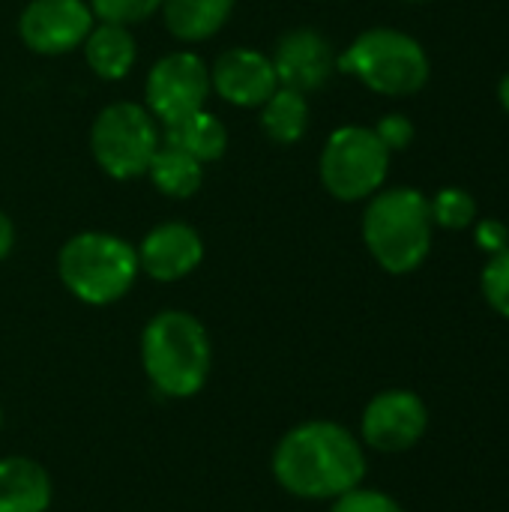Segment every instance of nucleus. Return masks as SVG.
I'll return each instance as SVG.
<instances>
[{
    "label": "nucleus",
    "instance_id": "obj_21",
    "mask_svg": "<svg viewBox=\"0 0 509 512\" xmlns=\"http://www.w3.org/2000/svg\"><path fill=\"white\" fill-rule=\"evenodd\" d=\"M480 285H483L486 303H489L498 315L509 318V249H504V252H498V255L489 258Z\"/></svg>",
    "mask_w": 509,
    "mask_h": 512
},
{
    "label": "nucleus",
    "instance_id": "obj_24",
    "mask_svg": "<svg viewBox=\"0 0 509 512\" xmlns=\"http://www.w3.org/2000/svg\"><path fill=\"white\" fill-rule=\"evenodd\" d=\"M375 135L381 138V144L393 153V150H405L414 141V123L405 114H387L378 120Z\"/></svg>",
    "mask_w": 509,
    "mask_h": 512
},
{
    "label": "nucleus",
    "instance_id": "obj_27",
    "mask_svg": "<svg viewBox=\"0 0 509 512\" xmlns=\"http://www.w3.org/2000/svg\"><path fill=\"white\" fill-rule=\"evenodd\" d=\"M498 99H501V105L507 108L509 114V72L501 78V87H498Z\"/></svg>",
    "mask_w": 509,
    "mask_h": 512
},
{
    "label": "nucleus",
    "instance_id": "obj_18",
    "mask_svg": "<svg viewBox=\"0 0 509 512\" xmlns=\"http://www.w3.org/2000/svg\"><path fill=\"white\" fill-rule=\"evenodd\" d=\"M147 177L168 198H192L204 183V165L171 144H159L147 165Z\"/></svg>",
    "mask_w": 509,
    "mask_h": 512
},
{
    "label": "nucleus",
    "instance_id": "obj_14",
    "mask_svg": "<svg viewBox=\"0 0 509 512\" xmlns=\"http://www.w3.org/2000/svg\"><path fill=\"white\" fill-rule=\"evenodd\" d=\"M48 471L24 456L0 459V512H45L51 507Z\"/></svg>",
    "mask_w": 509,
    "mask_h": 512
},
{
    "label": "nucleus",
    "instance_id": "obj_19",
    "mask_svg": "<svg viewBox=\"0 0 509 512\" xmlns=\"http://www.w3.org/2000/svg\"><path fill=\"white\" fill-rule=\"evenodd\" d=\"M261 129L276 144H297L309 129V99L306 93L276 87V93L261 105Z\"/></svg>",
    "mask_w": 509,
    "mask_h": 512
},
{
    "label": "nucleus",
    "instance_id": "obj_9",
    "mask_svg": "<svg viewBox=\"0 0 509 512\" xmlns=\"http://www.w3.org/2000/svg\"><path fill=\"white\" fill-rule=\"evenodd\" d=\"M93 24L87 0H30L18 18V36L30 51L57 57L81 48Z\"/></svg>",
    "mask_w": 509,
    "mask_h": 512
},
{
    "label": "nucleus",
    "instance_id": "obj_23",
    "mask_svg": "<svg viewBox=\"0 0 509 512\" xmlns=\"http://www.w3.org/2000/svg\"><path fill=\"white\" fill-rule=\"evenodd\" d=\"M330 512H405L399 507L396 498H390L387 492H378V489H351L345 495H339L333 501V510Z\"/></svg>",
    "mask_w": 509,
    "mask_h": 512
},
{
    "label": "nucleus",
    "instance_id": "obj_11",
    "mask_svg": "<svg viewBox=\"0 0 509 512\" xmlns=\"http://www.w3.org/2000/svg\"><path fill=\"white\" fill-rule=\"evenodd\" d=\"M270 63H273L279 87L312 93V90H321L336 72V51L327 42V36H321L318 30L297 27V30H288L276 42Z\"/></svg>",
    "mask_w": 509,
    "mask_h": 512
},
{
    "label": "nucleus",
    "instance_id": "obj_2",
    "mask_svg": "<svg viewBox=\"0 0 509 512\" xmlns=\"http://www.w3.org/2000/svg\"><path fill=\"white\" fill-rule=\"evenodd\" d=\"M141 366L162 396L189 399L201 393L213 366L204 324L180 309L159 312L141 333Z\"/></svg>",
    "mask_w": 509,
    "mask_h": 512
},
{
    "label": "nucleus",
    "instance_id": "obj_6",
    "mask_svg": "<svg viewBox=\"0 0 509 512\" xmlns=\"http://www.w3.org/2000/svg\"><path fill=\"white\" fill-rule=\"evenodd\" d=\"M162 135L156 117L138 102H114L102 108L90 126V150L99 168L114 180H135L147 174Z\"/></svg>",
    "mask_w": 509,
    "mask_h": 512
},
{
    "label": "nucleus",
    "instance_id": "obj_13",
    "mask_svg": "<svg viewBox=\"0 0 509 512\" xmlns=\"http://www.w3.org/2000/svg\"><path fill=\"white\" fill-rule=\"evenodd\" d=\"M138 267L156 282H177L189 276L204 258L201 234L186 222H162L141 240Z\"/></svg>",
    "mask_w": 509,
    "mask_h": 512
},
{
    "label": "nucleus",
    "instance_id": "obj_26",
    "mask_svg": "<svg viewBox=\"0 0 509 512\" xmlns=\"http://www.w3.org/2000/svg\"><path fill=\"white\" fill-rule=\"evenodd\" d=\"M12 246H15V228H12L9 216L0 210V261L12 252Z\"/></svg>",
    "mask_w": 509,
    "mask_h": 512
},
{
    "label": "nucleus",
    "instance_id": "obj_20",
    "mask_svg": "<svg viewBox=\"0 0 509 512\" xmlns=\"http://www.w3.org/2000/svg\"><path fill=\"white\" fill-rule=\"evenodd\" d=\"M429 210H432V222L450 231H462L477 222V201L465 189H456V186L441 189L429 201Z\"/></svg>",
    "mask_w": 509,
    "mask_h": 512
},
{
    "label": "nucleus",
    "instance_id": "obj_12",
    "mask_svg": "<svg viewBox=\"0 0 509 512\" xmlns=\"http://www.w3.org/2000/svg\"><path fill=\"white\" fill-rule=\"evenodd\" d=\"M210 87L237 108H261L279 87L273 63L258 48H228L210 69Z\"/></svg>",
    "mask_w": 509,
    "mask_h": 512
},
{
    "label": "nucleus",
    "instance_id": "obj_17",
    "mask_svg": "<svg viewBox=\"0 0 509 512\" xmlns=\"http://www.w3.org/2000/svg\"><path fill=\"white\" fill-rule=\"evenodd\" d=\"M162 144H171V147L195 156L204 165V162H216L225 153L228 132H225V126H222L219 117H213L207 108H201V111L189 114L186 120L165 126Z\"/></svg>",
    "mask_w": 509,
    "mask_h": 512
},
{
    "label": "nucleus",
    "instance_id": "obj_15",
    "mask_svg": "<svg viewBox=\"0 0 509 512\" xmlns=\"http://www.w3.org/2000/svg\"><path fill=\"white\" fill-rule=\"evenodd\" d=\"M81 48H84V60L90 72L99 75L102 81L126 78L138 60V45L132 33L126 30V24H111V21L93 24Z\"/></svg>",
    "mask_w": 509,
    "mask_h": 512
},
{
    "label": "nucleus",
    "instance_id": "obj_7",
    "mask_svg": "<svg viewBox=\"0 0 509 512\" xmlns=\"http://www.w3.org/2000/svg\"><path fill=\"white\" fill-rule=\"evenodd\" d=\"M390 171V150L381 144L375 129L342 126L321 150V183L339 201L372 198Z\"/></svg>",
    "mask_w": 509,
    "mask_h": 512
},
{
    "label": "nucleus",
    "instance_id": "obj_29",
    "mask_svg": "<svg viewBox=\"0 0 509 512\" xmlns=\"http://www.w3.org/2000/svg\"><path fill=\"white\" fill-rule=\"evenodd\" d=\"M411 3H417V0H411Z\"/></svg>",
    "mask_w": 509,
    "mask_h": 512
},
{
    "label": "nucleus",
    "instance_id": "obj_22",
    "mask_svg": "<svg viewBox=\"0 0 509 512\" xmlns=\"http://www.w3.org/2000/svg\"><path fill=\"white\" fill-rule=\"evenodd\" d=\"M87 3L99 21H111V24H135L153 15L156 9H162V0H87Z\"/></svg>",
    "mask_w": 509,
    "mask_h": 512
},
{
    "label": "nucleus",
    "instance_id": "obj_5",
    "mask_svg": "<svg viewBox=\"0 0 509 512\" xmlns=\"http://www.w3.org/2000/svg\"><path fill=\"white\" fill-rule=\"evenodd\" d=\"M336 66L381 96H411L429 81V57L423 45L393 27L360 33L345 54L336 57Z\"/></svg>",
    "mask_w": 509,
    "mask_h": 512
},
{
    "label": "nucleus",
    "instance_id": "obj_25",
    "mask_svg": "<svg viewBox=\"0 0 509 512\" xmlns=\"http://www.w3.org/2000/svg\"><path fill=\"white\" fill-rule=\"evenodd\" d=\"M474 237H477V246L486 249L489 255H498V252L509 249V228L504 222H498V219H483V222H477Z\"/></svg>",
    "mask_w": 509,
    "mask_h": 512
},
{
    "label": "nucleus",
    "instance_id": "obj_4",
    "mask_svg": "<svg viewBox=\"0 0 509 512\" xmlns=\"http://www.w3.org/2000/svg\"><path fill=\"white\" fill-rule=\"evenodd\" d=\"M57 273L66 291L87 306H111L129 294L141 267L138 252L117 234L81 231L57 255Z\"/></svg>",
    "mask_w": 509,
    "mask_h": 512
},
{
    "label": "nucleus",
    "instance_id": "obj_16",
    "mask_svg": "<svg viewBox=\"0 0 509 512\" xmlns=\"http://www.w3.org/2000/svg\"><path fill=\"white\" fill-rule=\"evenodd\" d=\"M234 12V0H162L165 27L180 42H204L216 36Z\"/></svg>",
    "mask_w": 509,
    "mask_h": 512
},
{
    "label": "nucleus",
    "instance_id": "obj_10",
    "mask_svg": "<svg viewBox=\"0 0 509 512\" xmlns=\"http://www.w3.org/2000/svg\"><path fill=\"white\" fill-rule=\"evenodd\" d=\"M429 429V408L414 390H384L378 393L360 420L363 441L378 453H405Z\"/></svg>",
    "mask_w": 509,
    "mask_h": 512
},
{
    "label": "nucleus",
    "instance_id": "obj_28",
    "mask_svg": "<svg viewBox=\"0 0 509 512\" xmlns=\"http://www.w3.org/2000/svg\"><path fill=\"white\" fill-rule=\"evenodd\" d=\"M0 426H3V408H0Z\"/></svg>",
    "mask_w": 509,
    "mask_h": 512
},
{
    "label": "nucleus",
    "instance_id": "obj_8",
    "mask_svg": "<svg viewBox=\"0 0 509 512\" xmlns=\"http://www.w3.org/2000/svg\"><path fill=\"white\" fill-rule=\"evenodd\" d=\"M210 69L192 51H171L153 63L147 72V111L162 120V126L180 123L201 111L210 96Z\"/></svg>",
    "mask_w": 509,
    "mask_h": 512
},
{
    "label": "nucleus",
    "instance_id": "obj_1",
    "mask_svg": "<svg viewBox=\"0 0 509 512\" xmlns=\"http://www.w3.org/2000/svg\"><path fill=\"white\" fill-rule=\"evenodd\" d=\"M273 477L294 498L336 501L363 483L366 453L345 426L309 420L285 432L276 444Z\"/></svg>",
    "mask_w": 509,
    "mask_h": 512
},
{
    "label": "nucleus",
    "instance_id": "obj_3",
    "mask_svg": "<svg viewBox=\"0 0 509 512\" xmlns=\"http://www.w3.org/2000/svg\"><path fill=\"white\" fill-rule=\"evenodd\" d=\"M429 198L411 186L378 189L363 213V240L372 258L393 276L414 273L432 249Z\"/></svg>",
    "mask_w": 509,
    "mask_h": 512
}]
</instances>
